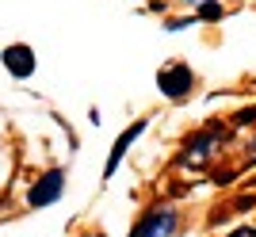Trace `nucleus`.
<instances>
[{
    "mask_svg": "<svg viewBox=\"0 0 256 237\" xmlns=\"http://www.w3.org/2000/svg\"><path fill=\"white\" fill-rule=\"evenodd\" d=\"M65 184H69V172L65 168H46L42 176H34V184L27 188V210H46L65 195Z\"/></svg>",
    "mask_w": 256,
    "mask_h": 237,
    "instance_id": "nucleus-1",
    "label": "nucleus"
},
{
    "mask_svg": "<svg viewBox=\"0 0 256 237\" xmlns=\"http://www.w3.org/2000/svg\"><path fill=\"white\" fill-rule=\"evenodd\" d=\"M176 230H180V210L176 206H150L130 226V237H172Z\"/></svg>",
    "mask_w": 256,
    "mask_h": 237,
    "instance_id": "nucleus-2",
    "label": "nucleus"
},
{
    "mask_svg": "<svg viewBox=\"0 0 256 237\" xmlns=\"http://www.w3.org/2000/svg\"><path fill=\"white\" fill-rule=\"evenodd\" d=\"M218 150H222V134L206 126V130H199V134H192V138L184 142L180 164L184 168H206V164L218 157Z\"/></svg>",
    "mask_w": 256,
    "mask_h": 237,
    "instance_id": "nucleus-3",
    "label": "nucleus"
},
{
    "mask_svg": "<svg viewBox=\"0 0 256 237\" xmlns=\"http://www.w3.org/2000/svg\"><path fill=\"white\" fill-rule=\"evenodd\" d=\"M157 88H160L164 100H176V104H180V100H188L195 92V73L184 62H168L157 73Z\"/></svg>",
    "mask_w": 256,
    "mask_h": 237,
    "instance_id": "nucleus-4",
    "label": "nucleus"
},
{
    "mask_svg": "<svg viewBox=\"0 0 256 237\" xmlns=\"http://www.w3.org/2000/svg\"><path fill=\"white\" fill-rule=\"evenodd\" d=\"M146 126H150V118H138V122H130L126 130H122V134H118L115 138V146H111V150H107V161H104V176H100V180H115V172H118V164L126 161V153H130V146H134V142L142 138V134H146Z\"/></svg>",
    "mask_w": 256,
    "mask_h": 237,
    "instance_id": "nucleus-5",
    "label": "nucleus"
},
{
    "mask_svg": "<svg viewBox=\"0 0 256 237\" xmlns=\"http://www.w3.org/2000/svg\"><path fill=\"white\" fill-rule=\"evenodd\" d=\"M0 65L8 69V76H16V80H31L34 69H38V62H34V50L27 42H8L4 50H0Z\"/></svg>",
    "mask_w": 256,
    "mask_h": 237,
    "instance_id": "nucleus-6",
    "label": "nucleus"
},
{
    "mask_svg": "<svg viewBox=\"0 0 256 237\" xmlns=\"http://www.w3.org/2000/svg\"><path fill=\"white\" fill-rule=\"evenodd\" d=\"M222 16H226V8H222V4H218V0H206L203 8L195 12V23H206V20H222Z\"/></svg>",
    "mask_w": 256,
    "mask_h": 237,
    "instance_id": "nucleus-7",
    "label": "nucleus"
},
{
    "mask_svg": "<svg viewBox=\"0 0 256 237\" xmlns=\"http://www.w3.org/2000/svg\"><path fill=\"white\" fill-rule=\"evenodd\" d=\"M226 237H256V226H237V230H230Z\"/></svg>",
    "mask_w": 256,
    "mask_h": 237,
    "instance_id": "nucleus-8",
    "label": "nucleus"
},
{
    "mask_svg": "<svg viewBox=\"0 0 256 237\" xmlns=\"http://www.w3.org/2000/svg\"><path fill=\"white\" fill-rule=\"evenodd\" d=\"M192 4H206V0H192Z\"/></svg>",
    "mask_w": 256,
    "mask_h": 237,
    "instance_id": "nucleus-9",
    "label": "nucleus"
}]
</instances>
